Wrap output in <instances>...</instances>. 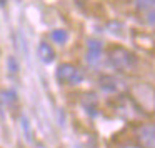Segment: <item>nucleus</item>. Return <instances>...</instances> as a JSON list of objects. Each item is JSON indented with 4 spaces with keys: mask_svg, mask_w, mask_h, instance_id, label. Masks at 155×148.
<instances>
[{
    "mask_svg": "<svg viewBox=\"0 0 155 148\" xmlns=\"http://www.w3.org/2000/svg\"><path fill=\"white\" fill-rule=\"evenodd\" d=\"M107 57L110 65L118 72H132L137 68V57L134 52H130L128 48L122 47V45H112L107 52Z\"/></svg>",
    "mask_w": 155,
    "mask_h": 148,
    "instance_id": "1",
    "label": "nucleus"
},
{
    "mask_svg": "<svg viewBox=\"0 0 155 148\" xmlns=\"http://www.w3.org/2000/svg\"><path fill=\"white\" fill-rule=\"evenodd\" d=\"M55 78L62 85H78L85 78L84 70L74 63H60L55 70Z\"/></svg>",
    "mask_w": 155,
    "mask_h": 148,
    "instance_id": "2",
    "label": "nucleus"
},
{
    "mask_svg": "<svg viewBox=\"0 0 155 148\" xmlns=\"http://www.w3.org/2000/svg\"><path fill=\"white\" fill-rule=\"evenodd\" d=\"M98 88L107 95H122L128 90V85L125 83V80H122L120 77L115 75H104L98 80Z\"/></svg>",
    "mask_w": 155,
    "mask_h": 148,
    "instance_id": "3",
    "label": "nucleus"
},
{
    "mask_svg": "<svg viewBox=\"0 0 155 148\" xmlns=\"http://www.w3.org/2000/svg\"><path fill=\"white\" fill-rule=\"evenodd\" d=\"M134 5L145 24L155 25V0H134Z\"/></svg>",
    "mask_w": 155,
    "mask_h": 148,
    "instance_id": "4",
    "label": "nucleus"
},
{
    "mask_svg": "<svg viewBox=\"0 0 155 148\" xmlns=\"http://www.w3.org/2000/svg\"><path fill=\"white\" fill-rule=\"evenodd\" d=\"M137 140L142 148H155V125L145 123L137 128Z\"/></svg>",
    "mask_w": 155,
    "mask_h": 148,
    "instance_id": "5",
    "label": "nucleus"
},
{
    "mask_svg": "<svg viewBox=\"0 0 155 148\" xmlns=\"http://www.w3.org/2000/svg\"><path fill=\"white\" fill-rule=\"evenodd\" d=\"M102 42L97 38H88L87 40V48H85V62L88 65H95L102 57Z\"/></svg>",
    "mask_w": 155,
    "mask_h": 148,
    "instance_id": "6",
    "label": "nucleus"
},
{
    "mask_svg": "<svg viewBox=\"0 0 155 148\" xmlns=\"http://www.w3.org/2000/svg\"><path fill=\"white\" fill-rule=\"evenodd\" d=\"M37 52H38V58H40L45 65L52 63V62L55 60V50L52 48L50 43H47V42H40Z\"/></svg>",
    "mask_w": 155,
    "mask_h": 148,
    "instance_id": "7",
    "label": "nucleus"
},
{
    "mask_svg": "<svg viewBox=\"0 0 155 148\" xmlns=\"http://www.w3.org/2000/svg\"><path fill=\"white\" fill-rule=\"evenodd\" d=\"M82 105H84L85 111H87L88 115H97V98H95V95H85L84 98H82Z\"/></svg>",
    "mask_w": 155,
    "mask_h": 148,
    "instance_id": "8",
    "label": "nucleus"
},
{
    "mask_svg": "<svg viewBox=\"0 0 155 148\" xmlns=\"http://www.w3.org/2000/svg\"><path fill=\"white\" fill-rule=\"evenodd\" d=\"M20 128H22V133H24V138L27 143H32L34 141V133H32V127H30V121L25 115H20Z\"/></svg>",
    "mask_w": 155,
    "mask_h": 148,
    "instance_id": "9",
    "label": "nucleus"
},
{
    "mask_svg": "<svg viewBox=\"0 0 155 148\" xmlns=\"http://www.w3.org/2000/svg\"><path fill=\"white\" fill-rule=\"evenodd\" d=\"M50 38L55 42V43L64 45L65 42L68 40V34H67V30H64V28H55V30L50 32Z\"/></svg>",
    "mask_w": 155,
    "mask_h": 148,
    "instance_id": "10",
    "label": "nucleus"
},
{
    "mask_svg": "<svg viewBox=\"0 0 155 148\" xmlns=\"http://www.w3.org/2000/svg\"><path fill=\"white\" fill-rule=\"evenodd\" d=\"M2 100H4L5 103L12 105V103L17 101V93L12 92V90H4V92H2Z\"/></svg>",
    "mask_w": 155,
    "mask_h": 148,
    "instance_id": "11",
    "label": "nucleus"
},
{
    "mask_svg": "<svg viewBox=\"0 0 155 148\" xmlns=\"http://www.w3.org/2000/svg\"><path fill=\"white\" fill-rule=\"evenodd\" d=\"M7 67H8V70H10V73H17V72H18V62L15 60L14 57H8Z\"/></svg>",
    "mask_w": 155,
    "mask_h": 148,
    "instance_id": "12",
    "label": "nucleus"
},
{
    "mask_svg": "<svg viewBox=\"0 0 155 148\" xmlns=\"http://www.w3.org/2000/svg\"><path fill=\"white\" fill-rule=\"evenodd\" d=\"M7 2H8V0H0V8H5V7H7Z\"/></svg>",
    "mask_w": 155,
    "mask_h": 148,
    "instance_id": "13",
    "label": "nucleus"
},
{
    "mask_svg": "<svg viewBox=\"0 0 155 148\" xmlns=\"http://www.w3.org/2000/svg\"><path fill=\"white\" fill-rule=\"evenodd\" d=\"M120 148H142V146H134V145H125V146H120Z\"/></svg>",
    "mask_w": 155,
    "mask_h": 148,
    "instance_id": "14",
    "label": "nucleus"
},
{
    "mask_svg": "<svg viewBox=\"0 0 155 148\" xmlns=\"http://www.w3.org/2000/svg\"><path fill=\"white\" fill-rule=\"evenodd\" d=\"M38 148H45V146H42V145H40V146H38Z\"/></svg>",
    "mask_w": 155,
    "mask_h": 148,
    "instance_id": "15",
    "label": "nucleus"
}]
</instances>
